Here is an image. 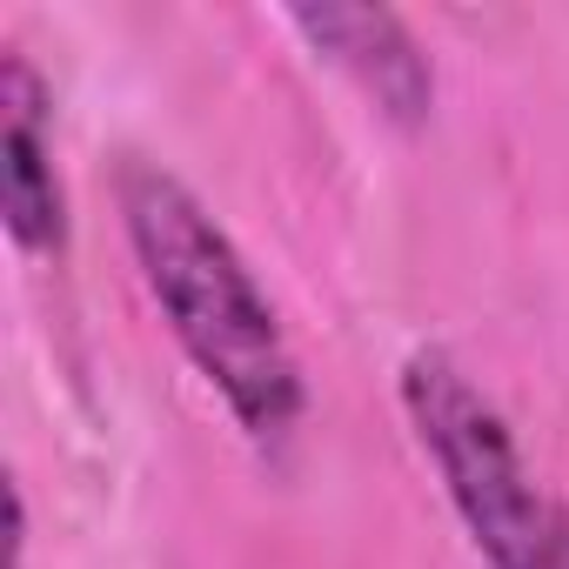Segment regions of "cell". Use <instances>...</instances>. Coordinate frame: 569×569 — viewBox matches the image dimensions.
<instances>
[{"mask_svg": "<svg viewBox=\"0 0 569 569\" xmlns=\"http://www.w3.org/2000/svg\"><path fill=\"white\" fill-rule=\"evenodd\" d=\"M114 194H121V221H128L141 281H148L154 309L168 316L174 342L188 349V362L221 389V402L234 409V422L254 442H281L309 402L302 362L289 336H281L268 296L254 289L241 248L154 161H128Z\"/></svg>", "mask_w": 569, "mask_h": 569, "instance_id": "6da1fadb", "label": "cell"}, {"mask_svg": "<svg viewBox=\"0 0 569 569\" xmlns=\"http://www.w3.org/2000/svg\"><path fill=\"white\" fill-rule=\"evenodd\" d=\"M402 409L442 469V489L489 556V569H569V509L529 482L496 402L442 356L416 349L402 369Z\"/></svg>", "mask_w": 569, "mask_h": 569, "instance_id": "7a4b0ae2", "label": "cell"}, {"mask_svg": "<svg viewBox=\"0 0 569 569\" xmlns=\"http://www.w3.org/2000/svg\"><path fill=\"white\" fill-rule=\"evenodd\" d=\"M0 208H8V234L28 254H61L68 201L48 148V88L21 54L0 61Z\"/></svg>", "mask_w": 569, "mask_h": 569, "instance_id": "3957f363", "label": "cell"}, {"mask_svg": "<svg viewBox=\"0 0 569 569\" xmlns=\"http://www.w3.org/2000/svg\"><path fill=\"white\" fill-rule=\"evenodd\" d=\"M389 121L416 128L436 101V74L422 61V48L409 41V28L389 8H296L289 14Z\"/></svg>", "mask_w": 569, "mask_h": 569, "instance_id": "277c9868", "label": "cell"}]
</instances>
